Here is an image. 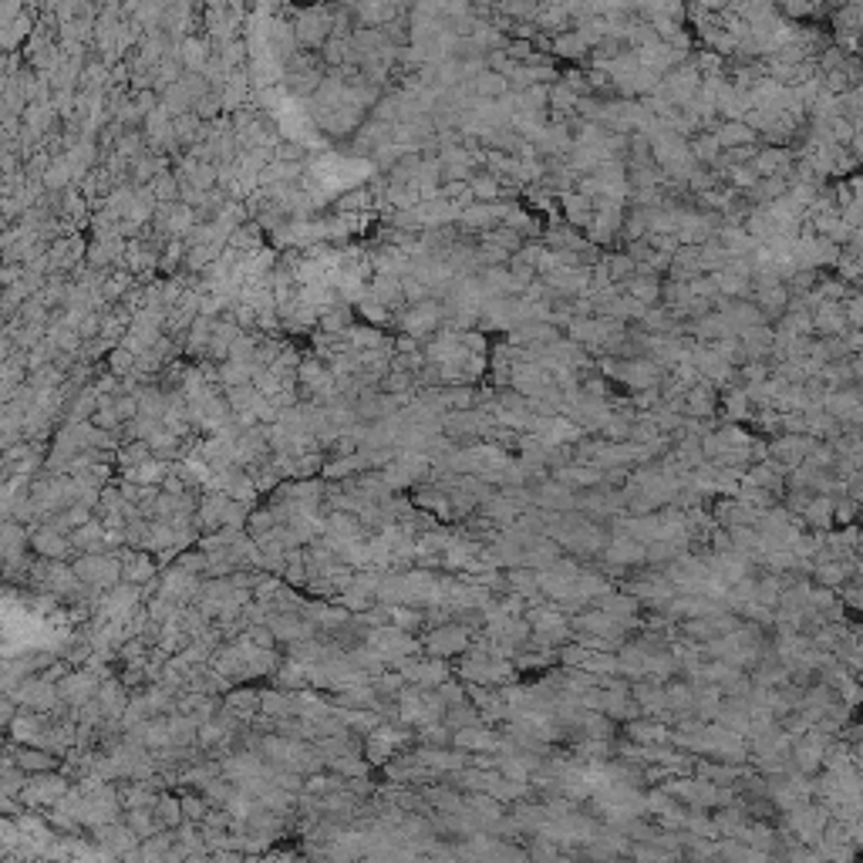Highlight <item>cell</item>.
Listing matches in <instances>:
<instances>
[{"label":"cell","mask_w":863,"mask_h":863,"mask_svg":"<svg viewBox=\"0 0 863 863\" xmlns=\"http://www.w3.org/2000/svg\"><path fill=\"white\" fill-rule=\"evenodd\" d=\"M429 644H432V655H452V651L466 648V631H459V627H442V631H435L429 638Z\"/></svg>","instance_id":"cell-1"},{"label":"cell","mask_w":863,"mask_h":863,"mask_svg":"<svg viewBox=\"0 0 863 863\" xmlns=\"http://www.w3.org/2000/svg\"><path fill=\"white\" fill-rule=\"evenodd\" d=\"M496 738L489 735L486 728H479V725H469V728H459V735H456V745H466V749H486V745H492Z\"/></svg>","instance_id":"cell-2"},{"label":"cell","mask_w":863,"mask_h":863,"mask_svg":"<svg viewBox=\"0 0 863 863\" xmlns=\"http://www.w3.org/2000/svg\"><path fill=\"white\" fill-rule=\"evenodd\" d=\"M833 509H836L833 500L823 496V500H816V502H809L806 506V519L813 523V526H830V523H833V516H830Z\"/></svg>","instance_id":"cell-3"},{"label":"cell","mask_w":863,"mask_h":863,"mask_svg":"<svg viewBox=\"0 0 863 863\" xmlns=\"http://www.w3.org/2000/svg\"><path fill=\"white\" fill-rule=\"evenodd\" d=\"M540 500V506H553V509H567L570 506V492H563V486H557V483H550V486L536 496Z\"/></svg>","instance_id":"cell-4"},{"label":"cell","mask_w":863,"mask_h":863,"mask_svg":"<svg viewBox=\"0 0 863 863\" xmlns=\"http://www.w3.org/2000/svg\"><path fill=\"white\" fill-rule=\"evenodd\" d=\"M631 738H638V742H665L668 738V732L661 728V725H631Z\"/></svg>","instance_id":"cell-5"},{"label":"cell","mask_w":863,"mask_h":863,"mask_svg":"<svg viewBox=\"0 0 863 863\" xmlns=\"http://www.w3.org/2000/svg\"><path fill=\"white\" fill-rule=\"evenodd\" d=\"M816 577H820L823 584H840V580L847 577V570H843L840 563H826V567H820V570H816Z\"/></svg>","instance_id":"cell-6"}]
</instances>
